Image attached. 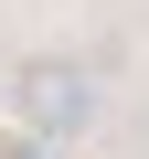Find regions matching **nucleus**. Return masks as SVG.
<instances>
[{
  "label": "nucleus",
  "mask_w": 149,
  "mask_h": 159,
  "mask_svg": "<svg viewBox=\"0 0 149 159\" xmlns=\"http://www.w3.org/2000/svg\"><path fill=\"white\" fill-rule=\"evenodd\" d=\"M22 117H32L43 138H64V127L96 117V96H85V74H74V64H22Z\"/></svg>",
  "instance_id": "f257e3e1"
}]
</instances>
